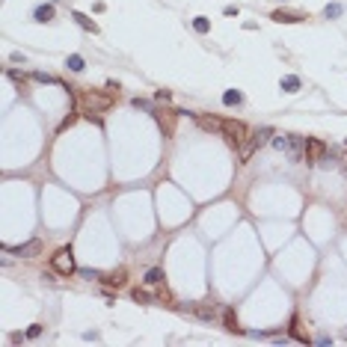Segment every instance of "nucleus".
I'll list each match as a JSON object with an SVG mask.
<instances>
[{"mask_svg": "<svg viewBox=\"0 0 347 347\" xmlns=\"http://www.w3.org/2000/svg\"><path fill=\"white\" fill-rule=\"evenodd\" d=\"M101 279L107 285H116V288H119V285H125V270L119 267V270H113V273H107V276H101Z\"/></svg>", "mask_w": 347, "mask_h": 347, "instance_id": "14", "label": "nucleus"}, {"mask_svg": "<svg viewBox=\"0 0 347 347\" xmlns=\"http://www.w3.org/2000/svg\"><path fill=\"white\" fill-rule=\"evenodd\" d=\"M155 119H158L163 137H172V134H175V119H178L175 110H155Z\"/></svg>", "mask_w": 347, "mask_h": 347, "instance_id": "5", "label": "nucleus"}, {"mask_svg": "<svg viewBox=\"0 0 347 347\" xmlns=\"http://www.w3.org/2000/svg\"><path fill=\"white\" fill-rule=\"evenodd\" d=\"M65 65H68L71 71H83V57H80V54H71V57L65 60Z\"/></svg>", "mask_w": 347, "mask_h": 347, "instance_id": "19", "label": "nucleus"}, {"mask_svg": "<svg viewBox=\"0 0 347 347\" xmlns=\"http://www.w3.org/2000/svg\"><path fill=\"white\" fill-rule=\"evenodd\" d=\"M39 332H42V323H33L30 329H27V338H36Z\"/></svg>", "mask_w": 347, "mask_h": 347, "instance_id": "27", "label": "nucleus"}, {"mask_svg": "<svg viewBox=\"0 0 347 347\" xmlns=\"http://www.w3.org/2000/svg\"><path fill=\"white\" fill-rule=\"evenodd\" d=\"M6 74H9V77H12V80H18V83H24V74H21V71H15V68H9V71H6Z\"/></svg>", "mask_w": 347, "mask_h": 347, "instance_id": "28", "label": "nucleus"}, {"mask_svg": "<svg viewBox=\"0 0 347 347\" xmlns=\"http://www.w3.org/2000/svg\"><path fill=\"white\" fill-rule=\"evenodd\" d=\"M270 143H273V149L285 152V149H288V134H273V140H270Z\"/></svg>", "mask_w": 347, "mask_h": 347, "instance_id": "21", "label": "nucleus"}, {"mask_svg": "<svg viewBox=\"0 0 347 347\" xmlns=\"http://www.w3.org/2000/svg\"><path fill=\"white\" fill-rule=\"evenodd\" d=\"M323 155H326V143L309 137V140H306V160H309V163H317V160H323Z\"/></svg>", "mask_w": 347, "mask_h": 347, "instance_id": "6", "label": "nucleus"}, {"mask_svg": "<svg viewBox=\"0 0 347 347\" xmlns=\"http://www.w3.org/2000/svg\"><path fill=\"white\" fill-rule=\"evenodd\" d=\"M279 86H282L285 92H297V89H300V77H297V74H288V77L279 80Z\"/></svg>", "mask_w": 347, "mask_h": 347, "instance_id": "12", "label": "nucleus"}, {"mask_svg": "<svg viewBox=\"0 0 347 347\" xmlns=\"http://www.w3.org/2000/svg\"><path fill=\"white\" fill-rule=\"evenodd\" d=\"M241 101H244V95L238 92V89H228V92L222 95V104H228V107H232V104H241Z\"/></svg>", "mask_w": 347, "mask_h": 347, "instance_id": "17", "label": "nucleus"}, {"mask_svg": "<svg viewBox=\"0 0 347 347\" xmlns=\"http://www.w3.org/2000/svg\"><path fill=\"white\" fill-rule=\"evenodd\" d=\"M3 250H6V253H12V255H21V258H33V255L42 253V241H36V238H33V241L21 244V247H12V250H9V247H3Z\"/></svg>", "mask_w": 347, "mask_h": 347, "instance_id": "7", "label": "nucleus"}, {"mask_svg": "<svg viewBox=\"0 0 347 347\" xmlns=\"http://www.w3.org/2000/svg\"><path fill=\"white\" fill-rule=\"evenodd\" d=\"M193 30H196V33H208V30H211V21H208V18H202V15H199V18H196V21H193Z\"/></svg>", "mask_w": 347, "mask_h": 347, "instance_id": "22", "label": "nucleus"}, {"mask_svg": "<svg viewBox=\"0 0 347 347\" xmlns=\"http://www.w3.org/2000/svg\"><path fill=\"white\" fill-rule=\"evenodd\" d=\"M196 125L202 131H222V119H217V116H196Z\"/></svg>", "mask_w": 347, "mask_h": 347, "instance_id": "9", "label": "nucleus"}, {"mask_svg": "<svg viewBox=\"0 0 347 347\" xmlns=\"http://www.w3.org/2000/svg\"><path fill=\"white\" fill-rule=\"evenodd\" d=\"M163 282V270L160 267H152L149 273H146V285H160Z\"/></svg>", "mask_w": 347, "mask_h": 347, "instance_id": "15", "label": "nucleus"}, {"mask_svg": "<svg viewBox=\"0 0 347 347\" xmlns=\"http://www.w3.org/2000/svg\"><path fill=\"white\" fill-rule=\"evenodd\" d=\"M33 18H36V21H42V24H45V21H54V6H51V3L39 6V9L33 12Z\"/></svg>", "mask_w": 347, "mask_h": 347, "instance_id": "11", "label": "nucleus"}, {"mask_svg": "<svg viewBox=\"0 0 347 347\" xmlns=\"http://www.w3.org/2000/svg\"><path fill=\"white\" fill-rule=\"evenodd\" d=\"M222 323H225V329H228V332H241L238 317H235V312H232V309H225V312H222Z\"/></svg>", "mask_w": 347, "mask_h": 347, "instance_id": "13", "label": "nucleus"}, {"mask_svg": "<svg viewBox=\"0 0 347 347\" xmlns=\"http://www.w3.org/2000/svg\"><path fill=\"white\" fill-rule=\"evenodd\" d=\"M344 175H347V158H344Z\"/></svg>", "mask_w": 347, "mask_h": 347, "instance_id": "31", "label": "nucleus"}, {"mask_svg": "<svg viewBox=\"0 0 347 347\" xmlns=\"http://www.w3.org/2000/svg\"><path fill=\"white\" fill-rule=\"evenodd\" d=\"M51 267H54V273H60V276H71V273L77 270L74 253H71V250H57V253L51 255Z\"/></svg>", "mask_w": 347, "mask_h": 347, "instance_id": "2", "label": "nucleus"}, {"mask_svg": "<svg viewBox=\"0 0 347 347\" xmlns=\"http://www.w3.org/2000/svg\"><path fill=\"white\" fill-rule=\"evenodd\" d=\"M134 107H140V110H152V104L143 101V98H134ZM152 113H155V110H152Z\"/></svg>", "mask_w": 347, "mask_h": 347, "instance_id": "25", "label": "nucleus"}, {"mask_svg": "<svg viewBox=\"0 0 347 347\" xmlns=\"http://www.w3.org/2000/svg\"><path fill=\"white\" fill-rule=\"evenodd\" d=\"M107 89H110V92H95V89H83V92H80V110H83L89 119L98 116V113H104V110H110L113 101L119 98V86H116V83H110Z\"/></svg>", "mask_w": 347, "mask_h": 347, "instance_id": "1", "label": "nucleus"}, {"mask_svg": "<svg viewBox=\"0 0 347 347\" xmlns=\"http://www.w3.org/2000/svg\"><path fill=\"white\" fill-rule=\"evenodd\" d=\"M74 119H77L74 113H71V116H65V119H63V125H60V131H65V128H71V125H74Z\"/></svg>", "mask_w": 347, "mask_h": 347, "instance_id": "29", "label": "nucleus"}, {"mask_svg": "<svg viewBox=\"0 0 347 347\" xmlns=\"http://www.w3.org/2000/svg\"><path fill=\"white\" fill-rule=\"evenodd\" d=\"M137 303H152L155 300V294H146V291H140V288H134V294H131Z\"/></svg>", "mask_w": 347, "mask_h": 347, "instance_id": "23", "label": "nucleus"}, {"mask_svg": "<svg viewBox=\"0 0 347 347\" xmlns=\"http://www.w3.org/2000/svg\"><path fill=\"white\" fill-rule=\"evenodd\" d=\"M341 12H344V9H341V6H338V3H329V6H326V9H323V15H326V18H338V15H341Z\"/></svg>", "mask_w": 347, "mask_h": 347, "instance_id": "24", "label": "nucleus"}, {"mask_svg": "<svg viewBox=\"0 0 347 347\" xmlns=\"http://www.w3.org/2000/svg\"><path fill=\"white\" fill-rule=\"evenodd\" d=\"M155 303H166V306H172V294H169L166 288H158V291H155Z\"/></svg>", "mask_w": 347, "mask_h": 347, "instance_id": "20", "label": "nucleus"}, {"mask_svg": "<svg viewBox=\"0 0 347 347\" xmlns=\"http://www.w3.org/2000/svg\"><path fill=\"white\" fill-rule=\"evenodd\" d=\"M291 335H294V338H297V341H303V344H306V341H309V335H306V332H303V329H300V320H297V317H294V320H291Z\"/></svg>", "mask_w": 347, "mask_h": 347, "instance_id": "16", "label": "nucleus"}, {"mask_svg": "<svg viewBox=\"0 0 347 347\" xmlns=\"http://www.w3.org/2000/svg\"><path fill=\"white\" fill-rule=\"evenodd\" d=\"M71 18H74V21H77V24H80L86 33H98V24H95L92 18H86L83 12H71Z\"/></svg>", "mask_w": 347, "mask_h": 347, "instance_id": "10", "label": "nucleus"}, {"mask_svg": "<svg viewBox=\"0 0 347 347\" xmlns=\"http://www.w3.org/2000/svg\"><path fill=\"white\" fill-rule=\"evenodd\" d=\"M222 137H225V143H228V146H241L250 134H247V125H244V122L225 119V122H222Z\"/></svg>", "mask_w": 347, "mask_h": 347, "instance_id": "3", "label": "nucleus"}, {"mask_svg": "<svg viewBox=\"0 0 347 347\" xmlns=\"http://www.w3.org/2000/svg\"><path fill=\"white\" fill-rule=\"evenodd\" d=\"M155 98H158V101H169V92H166V89H160V92L155 95Z\"/></svg>", "mask_w": 347, "mask_h": 347, "instance_id": "30", "label": "nucleus"}, {"mask_svg": "<svg viewBox=\"0 0 347 347\" xmlns=\"http://www.w3.org/2000/svg\"><path fill=\"white\" fill-rule=\"evenodd\" d=\"M80 276H83V279H101L98 270H80Z\"/></svg>", "mask_w": 347, "mask_h": 347, "instance_id": "26", "label": "nucleus"}, {"mask_svg": "<svg viewBox=\"0 0 347 347\" xmlns=\"http://www.w3.org/2000/svg\"><path fill=\"white\" fill-rule=\"evenodd\" d=\"M193 312H196L199 317H205V320H208V317H214V306H211V303H199Z\"/></svg>", "mask_w": 347, "mask_h": 347, "instance_id": "18", "label": "nucleus"}, {"mask_svg": "<svg viewBox=\"0 0 347 347\" xmlns=\"http://www.w3.org/2000/svg\"><path fill=\"white\" fill-rule=\"evenodd\" d=\"M270 18L279 21V24H300V21H306V15H300V12H285V9H276Z\"/></svg>", "mask_w": 347, "mask_h": 347, "instance_id": "8", "label": "nucleus"}, {"mask_svg": "<svg viewBox=\"0 0 347 347\" xmlns=\"http://www.w3.org/2000/svg\"><path fill=\"white\" fill-rule=\"evenodd\" d=\"M285 155L291 160H303L306 158V137H300V134H288V149H285Z\"/></svg>", "mask_w": 347, "mask_h": 347, "instance_id": "4", "label": "nucleus"}]
</instances>
